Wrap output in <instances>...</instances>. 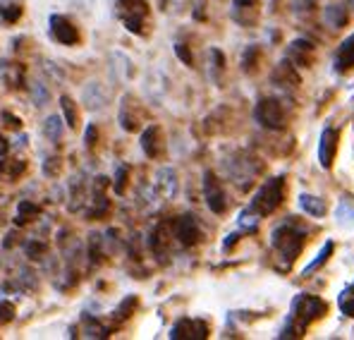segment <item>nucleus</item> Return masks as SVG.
Here are the masks:
<instances>
[{
  "label": "nucleus",
  "instance_id": "20",
  "mask_svg": "<svg viewBox=\"0 0 354 340\" xmlns=\"http://www.w3.org/2000/svg\"><path fill=\"white\" fill-rule=\"evenodd\" d=\"M273 82H278L283 87H297L299 84V75H297L295 65H290V60H285L273 70Z\"/></svg>",
  "mask_w": 354,
  "mask_h": 340
},
{
  "label": "nucleus",
  "instance_id": "40",
  "mask_svg": "<svg viewBox=\"0 0 354 340\" xmlns=\"http://www.w3.org/2000/svg\"><path fill=\"white\" fill-rule=\"evenodd\" d=\"M3 120H5V125H8V127L22 129V118H17V115H12V113L5 111V113H3Z\"/></svg>",
  "mask_w": 354,
  "mask_h": 340
},
{
  "label": "nucleus",
  "instance_id": "11",
  "mask_svg": "<svg viewBox=\"0 0 354 340\" xmlns=\"http://www.w3.org/2000/svg\"><path fill=\"white\" fill-rule=\"evenodd\" d=\"M175 238L180 240L182 247H194V244L201 240L199 221H196L192 213H185V216H180V218H177V223H175Z\"/></svg>",
  "mask_w": 354,
  "mask_h": 340
},
{
  "label": "nucleus",
  "instance_id": "36",
  "mask_svg": "<svg viewBox=\"0 0 354 340\" xmlns=\"http://www.w3.org/2000/svg\"><path fill=\"white\" fill-rule=\"evenodd\" d=\"M127 177H129V165H118L115 172V192L118 195H124V187H127Z\"/></svg>",
  "mask_w": 354,
  "mask_h": 340
},
{
  "label": "nucleus",
  "instance_id": "9",
  "mask_svg": "<svg viewBox=\"0 0 354 340\" xmlns=\"http://www.w3.org/2000/svg\"><path fill=\"white\" fill-rule=\"evenodd\" d=\"M211 328L201 319H180L173 328H170V338L173 340H204L208 338Z\"/></svg>",
  "mask_w": 354,
  "mask_h": 340
},
{
  "label": "nucleus",
  "instance_id": "10",
  "mask_svg": "<svg viewBox=\"0 0 354 340\" xmlns=\"http://www.w3.org/2000/svg\"><path fill=\"white\" fill-rule=\"evenodd\" d=\"M259 15H261L259 0H235V3H232L230 17H232V22L239 24V27L252 29L254 24L259 22Z\"/></svg>",
  "mask_w": 354,
  "mask_h": 340
},
{
  "label": "nucleus",
  "instance_id": "43",
  "mask_svg": "<svg viewBox=\"0 0 354 340\" xmlns=\"http://www.w3.org/2000/svg\"><path fill=\"white\" fill-rule=\"evenodd\" d=\"M8 151H10V142L0 134V156H8Z\"/></svg>",
  "mask_w": 354,
  "mask_h": 340
},
{
  "label": "nucleus",
  "instance_id": "33",
  "mask_svg": "<svg viewBox=\"0 0 354 340\" xmlns=\"http://www.w3.org/2000/svg\"><path fill=\"white\" fill-rule=\"evenodd\" d=\"M337 305H340L342 314H347V316H354V285L347 287V290H342Z\"/></svg>",
  "mask_w": 354,
  "mask_h": 340
},
{
  "label": "nucleus",
  "instance_id": "6",
  "mask_svg": "<svg viewBox=\"0 0 354 340\" xmlns=\"http://www.w3.org/2000/svg\"><path fill=\"white\" fill-rule=\"evenodd\" d=\"M257 123L261 125L266 129H278L285 125V118H288V111H285V106L278 101V98H261V101L257 103Z\"/></svg>",
  "mask_w": 354,
  "mask_h": 340
},
{
  "label": "nucleus",
  "instance_id": "41",
  "mask_svg": "<svg viewBox=\"0 0 354 340\" xmlns=\"http://www.w3.org/2000/svg\"><path fill=\"white\" fill-rule=\"evenodd\" d=\"M72 5H77L80 10H84V12H88V10L93 8V0H70Z\"/></svg>",
  "mask_w": 354,
  "mask_h": 340
},
{
  "label": "nucleus",
  "instance_id": "22",
  "mask_svg": "<svg viewBox=\"0 0 354 340\" xmlns=\"http://www.w3.org/2000/svg\"><path fill=\"white\" fill-rule=\"evenodd\" d=\"M324 19L328 27L333 29H340L347 24V19H350V15H347V8H342V5H328L326 12H324Z\"/></svg>",
  "mask_w": 354,
  "mask_h": 340
},
{
  "label": "nucleus",
  "instance_id": "13",
  "mask_svg": "<svg viewBox=\"0 0 354 340\" xmlns=\"http://www.w3.org/2000/svg\"><path fill=\"white\" fill-rule=\"evenodd\" d=\"M314 55H316L314 44H311V41H306V39L292 41V44H290V48H288V60H292L295 65H299V67H309L311 62H314Z\"/></svg>",
  "mask_w": 354,
  "mask_h": 340
},
{
  "label": "nucleus",
  "instance_id": "27",
  "mask_svg": "<svg viewBox=\"0 0 354 340\" xmlns=\"http://www.w3.org/2000/svg\"><path fill=\"white\" fill-rule=\"evenodd\" d=\"M84 333L88 338H106L108 333V326H103L98 319H93V316H84Z\"/></svg>",
  "mask_w": 354,
  "mask_h": 340
},
{
  "label": "nucleus",
  "instance_id": "30",
  "mask_svg": "<svg viewBox=\"0 0 354 340\" xmlns=\"http://www.w3.org/2000/svg\"><path fill=\"white\" fill-rule=\"evenodd\" d=\"M31 98H34L36 106H48V101H50L48 87H46L44 82H34V84H31Z\"/></svg>",
  "mask_w": 354,
  "mask_h": 340
},
{
  "label": "nucleus",
  "instance_id": "8",
  "mask_svg": "<svg viewBox=\"0 0 354 340\" xmlns=\"http://www.w3.org/2000/svg\"><path fill=\"white\" fill-rule=\"evenodd\" d=\"M120 127L127 129V132H137L142 127V120H144V108L142 103L137 101L134 96H122V103H120Z\"/></svg>",
  "mask_w": 354,
  "mask_h": 340
},
{
  "label": "nucleus",
  "instance_id": "18",
  "mask_svg": "<svg viewBox=\"0 0 354 340\" xmlns=\"http://www.w3.org/2000/svg\"><path fill=\"white\" fill-rule=\"evenodd\" d=\"M82 101H84V106L88 108V111H101V108L106 106L108 96H106V91H103V87L98 84V82H91V84L84 87Z\"/></svg>",
  "mask_w": 354,
  "mask_h": 340
},
{
  "label": "nucleus",
  "instance_id": "29",
  "mask_svg": "<svg viewBox=\"0 0 354 340\" xmlns=\"http://www.w3.org/2000/svg\"><path fill=\"white\" fill-rule=\"evenodd\" d=\"M17 316V305L12 300H0V326H8Z\"/></svg>",
  "mask_w": 354,
  "mask_h": 340
},
{
  "label": "nucleus",
  "instance_id": "4",
  "mask_svg": "<svg viewBox=\"0 0 354 340\" xmlns=\"http://www.w3.org/2000/svg\"><path fill=\"white\" fill-rule=\"evenodd\" d=\"M283 199H285V175L270 177L268 182H263L259 187V192L254 195L249 208L254 213H259V216H268V213H273L283 204Z\"/></svg>",
  "mask_w": 354,
  "mask_h": 340
},
{
  "label": "nucleus",
  "instance_id": "38",
  "mask_svg": "<svg viewBox=\"0 0 354 340\" xmlns=\"http://www.w3.org/2000/svg\"><path fill=\"white\" fill-rule=\"evenodd\" d=\"M316 10V0H295V12L299 17H306Z\"/></svg>",
  "mask_w": 354,
  "mask_h": 340
},
{
  "label": "nucleus",
  "instance_id": "37",
  "mask_svg": "<svg viewBox=\"0 0 354 340\" xmlns=\"http://www.w3.org/2000/svg\"><path fill=\"white\" fill-rule=\"evenodd\" d=\"M175 53L187 67H194V55H192V51H189V46H187V44H175Z\"/></svg>",
  "mask_w": 354,
  "mask_h": 340
},
{
  "label": "nucleus",
  "instance_id": "25",
  "mask_svg": "<svg viewBox=\"0 0 354 340\" xmlns=\"http://www.w3.org/2000/svg\"><path fill=\"white\" fill-rule=\"evenodd\" d=\"M259 60H261V51H259V46H249V48L244 51V55H242V70L247 72V75L257 72Z\"/></svg>",
  "mask_w": 354,
  "mask_h": 340
},
{
  "label": "nucleus",
  "instance_id": "23",
  "mask_svg": "<svg viewBox=\"0 0 354 340\" xmlns=\"http://www.w3.org/2000/svg\"><path fill=\"white\" fill-rule=\"evenodd\" d=\"M299 206L304 208V211L309 213V216H314V218L326 216V211H328V206H326L324 199L311 197V195H299Z\"/></svg>",
  "mask_w": 354,
  "mask_h": 340
},
{
  "label": "nucleus",
  "instance_id": "39",
  "mask_svg": "<svg viewBox=\"0 0 354 340\" xmlns=\"http://www.w3.org/2000/svg\"><path fill=\"white\" fill-rule=\"evenodd\" d=\"M98 144V127L96 125H88L86 127V149H93Z\"/></svg>",
  "mask_w": 354,
  "mask_h": 340
},
{
  "label": "nucleus",
  "instance_id": "35",
  "mask_svg": "<svg viewBox=\"0 0 354 340\" xmlns=\"http://www.w3.org/2000/svg\"><path fill=\"white\" fill-rule=\"evenodd\" d=\"M62 170V159L60 156H48L44 161V175L46 177H58Z\"/></svg>",
  "mask_w": 354,
  "mask_h": 340
},
{
  "label": "nucleus",
  "instance_id": "26",
  "mask_svg": "<svg viewBox=\"0 0 354 340\" xmlns=\"http://www.w3.org/2000/svg\"><path fill=\"white\" fill-rule=\"evenodd\" d=\"M330 254H333V242H330V240H328V242L324 244V247H321L319 256H316V259L311 261V264L306 266L304 271H301V276H311V274H314L316 269H321V266L326 264V261H328V256H330Z\"/></svg>",
  "mask_w": 354,
  "mask_h": 340
},
{
  "label": "nucleus",
  "instance_id": "14",
  "mask_svg": "<svg viewBox=\"0 0 354 340\" xmlns=\"http://www.w3.org/2000/svg\"><path fill=\"white\" fill-rule=\"evenodd\" d=\"M335 151H337V132L333 127H326L319 139V163L324 165V168H330L333 165Z\"/></svg>",
  "mask_w": 354,
  "mask_h": 340
},
{
  "label": "nucleus",
  "instance_id": "5",
  "mask_svg": "<svg viewBox=\"0 0 354 340\" xmlns=\"http://www.w3.org/2000/svg\"><path fill=\"white\" fill-rule=\"evenodd\" d=\"M48 34H50V39H53L55 44L70 46V48H75V46H82V41H84V36H82V29L77 27V24L72 22L67 15H60V12L50 15Z\"/></svg>",
  "mask_w": 354,
  "mask_h": 340
},
{
  "label": "nucleus",
  "instance_id": "24",
  "mask_svg": "<svg viewBox=\"0 0 354 340\" xmlns=\"http://www.w3.org/2000/svg\"><path fill=\"white\" fill-rule=\"evenodd\" d=\"M62 132H65V127H62V118H58V115H50V118H46L44 134H46V139H48L50 144H58L62 139Z\"/></svg>",
  "mask_w": 354,
  "mask_h": 340
},
{
  "label": "nucleus",
  "instance_id": "31",
  "mask_svg": "<svg viewBox=\"0 0 354 340\" xmlns=\"http://www.w3.org/2000/svg\"><path fill=\"white\" fill-rule=\"evenodd\" d=\"M139 307V297H134V295H129V297H124L122 302H120V307L115 310V316L118 319H129L134 314V310Z\"/></svg>",
  "mask_w": 354,
  "mask_h": 340
},
{
  "label": "nucleus",
  "instance_id": "16",
  "mask_svg": "<svg viewBox=\"0 0 354 340\" xmlns=\"http://www.w3.org/2000/svg\"><path fill=\"white\" fill-rule=\"evenodd\" d=\"M156 190L163 199H173L177 195V172L173 168H160L156 175Z\"/></svg>",
  "mask_w": 354,
  "mask_h": 340
},
{
  "label": "nucleus",
  "instance_id": "42",
  "mask_svg": "<svg viewBox=\"0 0 354 340\" xmlns=\"http://www.w3.org/2000/svg\"><path fill=\"white\" fill-rule=\"evenodd\" d=\"M237 240H239V235H237V233L227 235V240H225V242H223V249H225V252H230V247H232V244L237 242Z\"/></svg>",
  "mask_w": 354,
  "mask_h": 340
},
{
  "label": "nucleus",
  "instance_id": "21",
  "mask_svg": "<svg viewBox=\"0 0 354 340\" xmlns=\"http://www.w3.org/2000/svg\"><path fill=\"white\" fill-rule=\"evenodd\" d=\"M39 216H41L39 204L24 199V202L17 204V218H15V223H17V226H27V223H34Z\"/></svg>",
  "mask_w": 354,
  "mask_h": 340
},
{
  "label": "nucleus",
  "instance_id": "44",
  "mask_svg": "<svg viewBox=\"0 0 354 340\" xmlns=\"http://www.w3.org/2000/svg\"><path fill=\"white\" fill-rule=\"evenodd\" d=\"M350 3H352V5H354V0H350Z\"/></svg>",
  "mask_w": 354,
  "mask_h": 340
},
{
  "label": "nucleus",
  "instance_id": "34",
  "mask_svg": "<svg viewBox=\"0 0 354 340\" xmlns=\"http://www.w3.org/2000/svg\"><path fill=\"white\" fill-rule=\"evenodd\" d=\"M48 254V244L44 242V240H31L27 244V256L29 259H44V256Z\"/></svg>",
  "mask_w": 354,
  "mask_h": 340
},
{
  "label": "nucleus",
  "instance_id": "17",
  "mask_svg": "<svg viewBox=\"0 0 354 340\" xmlns=\"http://www.w3.org/2000/svg\"><path fill=\"white\" fill-rule=\"evenodd\" d=\"M333 67H335V72H347L350 67H354V34L347 36L340 44L335 60H333Z\"/></svg>",
  "mask_w": 354,
  "mask_h": 340
},
{
  "label": "nucleus",
  "instance_id": "15",
  "mask_svg": "<svg viewBox=\"0 0 354 340\" xmlns=\"http://www.w3.org/2000/svg\"><path fill=\"white\" fill-rule=\"evenodd\" d=\"M24 17V0H0V24L15 27Z\"/></svg>",
  "mask_w": 354,
  "mask_h": 340
},
{
  "label": "nucleus",
  "instance_id": "1",
  "mask_svg": "<svg viewBox=\"0 0 354 340\" xmlns=\"http://www.w3.org/2000/svg\"><path fill=\"white\" fill-rule=\"evenodd\" d=\"M328 312V305L321 297L314 295H297L292 300V312H290L288 321L283 326V333L280 338H297L309 328L311 321L321 319Z\"/></svg>",
  "mask_w": 354,
  "mask_h": 340
},
{
  "label": "nucleus",
  "instance_id": "28",
  "mask_svg": "<svg viewBox=\"0 0 354 340\" xmlns=\"http://www.w3.org/2000/svg\"><path fill=\"white\" fill-rule=\"evenodd\" d=\"M335 216H337V223H340V226H345V228L354 226V204L340 202V206H337Z\"/></svg>",
  "mask_w": 354,
  "mask_h": 340
},
{
  "label": "nucleus",
  "instance_id": "3",
  "mask_svg": "<svg viewBox=\"0 0 354 340\" xmlns=\"http://www.w3.org/2000/svg\"><path fill=\"white\" fill-rule=\"evenodd\" d=\"M118 19L124 24V29L132 31L137 36L149 34V19H151V8L147 0H113Z\"/></svg>",
  "mask_w": 354,
  "mask_h": 340
},
{
  "label": "nucleus",
  "instance_id": "32",
  "mask_svg": "<svg viewBox=\"0 0 354 340\" xmlns=\"http://www.w3.org/2000/svg\"><path fill=\"white\" fill-rule=\"evenodd\" d=\"M259 221H261V216H259V213H254L252 208H244L242 213H239V228L242 230H257L259 228Z\"/></svg>",
  "mask_w": 354,
  "mask_h": 340
},
{
  "label": "nucleus",
  "instance_id": "2",
  "mask_svg": "<svg viewBox=\"0 0 354 340\" xmlns=\"http://www.w3.org/2000/svg\"><path fill=\"white\" fill-rule=\"evenodd\" d=\"M304 240H306V228H301L295 218H288L283 221L278 228L273 230V249L278 254V261H280V269L288 271L290 264L297 259V254L301 252L304 247Z\"/></svg>",
  "mask_w": 354,
  "mask_h": 340
},
{
  "label": "nucleus",
  "instance_id": "7",
  "mask_svg": "<svg viewBox=\"0 0 354 340\" xmlns=\"http://www.w3.org/2000/svg\"><path fill=\"white\" fill-rule=\"evenodd\" d=\"M204 197H206V204L216 216L225 213L227 208V199H225V192L221 187V180L216 177L213 170H206L204 172Z\"/></svg>",
  "mask_w": 354,
  "mask_h": 340
},
{
  "label": "nucleus",
  "instance_id": "12",
  "mask_svg": "<svg viewBox=\"0 0 354 340\" xmlns=\"http://www.w3.org/2000/svg\"><path fill=\"white\" fill-rule=\"evenodd\" d=\"M142 151L149 159H163L165 154V137H163V127L160 125H149L142 132Z\"/></svg>",
  "mask_w": 354,
  "mask_h": 340
},
{
  "label": "nucleus",
  "instance_id": "19",
  "mask_svg": "<svg viewBox=\"0 0 354 340\" xmlns=\"http://www.w3.org/2000/svg\"><path fill=\"white\" fill-rule=\"evenodd\" d=\"M60 111L65 115V125L70 129H80L82 125V113H80V106H77L75 98H70L65 93V96H60Z\"/></svg>",
  "mask_w": 354,
  "mask_h": 340
}]
</instances>
